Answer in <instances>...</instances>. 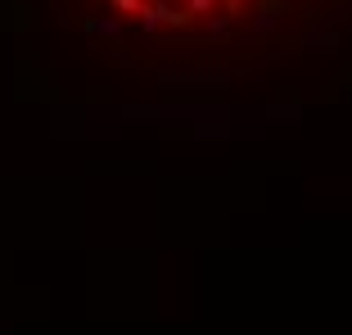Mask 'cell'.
Returning <instances> with one entry per match:
<instances>
[{"label":"cell","mask_w":352,"mask_h":335,"mask_svg":"<svg viewBox=\"0 0 352 335\" xmlns=\"http://www.w3.org/2000/svg\"><path fill=\"white\" fill-rule=\"evenodd\" d=\"M190 14H212V0H190Z\"/></svg>","instance_id":"2"},{"label":"cell","mask_w":352,"mask_h":335,"mask_svg":"<svg viewBox=\"0 0 352 335\" xmlns=\"http://www.w3.org/2000/svg\"><path fill=\"white\" fill-rule=\"evenodd\" d=\"M113 5H118V10H126V14H145L149 10L145 0H113Z\"/></svg>","instance_id":"1"}]
</instances>
